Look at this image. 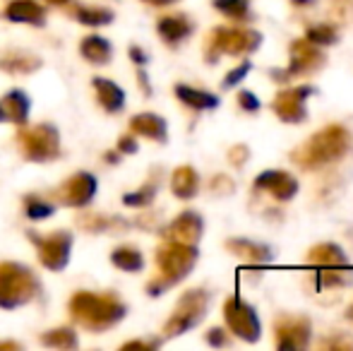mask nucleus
Segmentation results:
<instances>
[{
  "label": "nucleus",
  "instance_id": "obj_1",
  "mask_svg": "<svg viewBox=\"0 0 353 351\" xmlns=\"http://www.w3.org/2000/svg\"><path fill=\"white\" fill-rule=\"evenodd\" d=\"M351 150V132L344 126L334 123L315 135H310L301 147L291 152V161L303 171H320L334 161L344 159Z\"/></svg>",
  "mask_w": 353,
  "mask_h": 351
},
{
  "label": "nucleus",
  "instance_id": "obj_2",
  "mask_svg": "<svg viewBox=\"0 0 353 351\" xmlns=\"http://www.w3.org/2000/svg\"><path fill=\"white\" fill-rule=\"evenodd\" d=\"M157 265H159V279L149 281L147 294L161 296L173 284L183 281L197 265V248L190 243H178V241H166L157 250Z\"/></svg>",
  "mask_w": 353,
  "mask_h": 351
},
{
  "label": "nucleus",
  "instance_id": "obj_3",
  "mask_svg": "<svg viewBox=\"0 0 353 351\" xmlns=\"http://www.w3.org/2000/svg\"><path fill=\"white\" fill-rule=\"evenodd\" d=\"M262 46V34L250 27H216L205 43V58L210 66L221 56H250Z\"/></svg>",
  "mask_w": 353,
  "mask_h": 351
},
{
  "label": "nucleus",
  "instance_id": "obj_4",
  "mask_svg": "<svg viewBox=\"0 0 353 351\" xmlns=\"http://www.w3.org/2000/svg\"><path fill=\"white\" fill-rule=\"evenodd\" d=\"M70 310L77 323L89 330H103L116 325L125 315V305L113 296L77 294L70 301Z\"/></svg>",
  "mask_w": 353,
  "mask_h": 351
},
{
  "label": "nucleus",
  "instance_id": "obj_5",
  "mask_svg": "<svg viewBox=\"0 0 353 351\" xmlns=\"http://www.w3.org/2000/svg\"><path fill=\"white\" fill-rule=\"evenodd\" d=\"M327 63L325 53H322L320 46L310 43L305 37L303 39H293L291 46H288V68H272L270 77L274 82H288V80H298V77H307L312 72L322 70Z\"/></svg>",
  "mask_w": 353,
  "mask_h": 351
},
{
  "label": "nucleus",
  "instance_id": "obj_6",
  "mask_svg": "<svg viewBox=\"0 0 353 351\" xmlns=\"http://www.w3.org/2000/svg\"><path fill=\"white\" fill-rule=\"evenodd\" d=\"M39 291V281L27 267L3 263L0 265V305L3 308H17L27 303Z\"/></svg>",
  "mask_w": 353,
  "mask_h": 351
},
{
  "label": "nucleus",
  "instance_id": "obj_7",
  "mask_svg": "<svg viewBox=\"0 0 353 351\" xmlns=\"http://www.w3.org/2000/svg\"><path fill=\"white\" fill-rule=\"evenodd\" d=\"M207 305H210V294L205 289H190L181 296L171 320L163 325V337H178L188 330L197 328L205 320Z\"/></svg>",
  "mask_w": 353,
  "mask_h": 351
},
{
  "label": "nucleus",
  "instance_id": "obj_8",
  "mask_svg": "<svg viewBox=\"0 0 353 351\" xmlns=\"http://www.w3.org/2000/svg\"><path fill=\"white\" fill-rule=\"evenodd\" d=\"M223 320L228 325V332H233L238 339L248 344L260 342L262 337V323L257 315L255 305H250L241 296H231L223 303Z\"/></svg>",
  "mask_w": 353,
  "mask_h": 351
},
{
  "label": "nucleus",
  "instance_id": "obj_9",
  "mask_svg": "<svg viewBox=\"0 0 353 351\" xmlns=\"http://www.w3.org/2000/svg\"><path fill=\"white\" fill-rule=\"evenodd\" d=\"M317 94V89L312 85H296V87H286L272 101V111L276 113L281 123L288 126H301L307 121V99Z\"/></svg>",
  "mask_w": 353,
  "mask_h": 351
},
{
  "label": "nucleus",
  "instance_id": "obj_10",
  "mask_svg": "<svg viewBox=\"0 0 353 351\" xmlns=\"http://www.w3.org/2000/svg\"><path fill=\"white\" fill-rule=\"evenodd\" d=\"M312 339V323L305 315H276L274 318V344L279 351L307 349Z\"/></svg>",
  "mask_w": 353,
  "mask_h": 351
},
{
  "label": "nucleus",
  "instance_id": "obj_11",
  "mask_svg": "<svg viewBox=\"0 0 353 351\" xmlns=\"http://www.w3.org/2000/svg\"><path fill=\"white\" fill-rule=\"evenodd\" d=\"M19 145H22L24 154L34 161H48L58 154V135L51 126H39L19 135Z\"/></svg>",
  "mask_w": 353,
  "mask_h": 351
},
{
  "label": "nucleus",
  "instance_id": "obj_12",
  "mask_svg": "<svg viewBox=\"0 0 353 351\" xmlns=\"http://www.w3.org/2000/svg\"><path fill=\"white\" fill-rule=\"evenodd\" d=\"M255 190H262V192H270L272 197H274L276 202H288L296 197L298 192V181L293 174H288V171H281V169H270V171H262V174H257L255 178Z\"/></svg>",
  "mask_w": 353,
  "mask_h": 351
},
{
  "label": "nucleus",
  "instance_id": "obj_13",
  "mask_svg": "<svg viewBox=\"0 0 353 351\" xmlns=\"http://www.w3.org/2000/svg\"><path fill=\"white\" fill-rule=\"evenodd\" d=\"M202 231H205L202 217L197 214V212H183V214H178L176 219L168 224V229L163 231V239L197 245V241L202 239Z\"/></svg>",
  "mask_w": 353,
  "mask_h": 351
},
{
  "label": "nucleus",
  "instance_id": "obj_14",
  "mask_svg": "<svg viewBox=\"0 0 353 351\" xmlns=\"http://www.w3.org/2000/svg\"><path fill=\"white\" fill-rule=\"evenodd\" d=\"M70 234H65V231L63 234H51L48 239L39 241V258L48 270H63L68 265V258H70Z\"/></svg>",
  "mask_w": 353,
  "mask_h": 351
},
{
  "label": "nucleus",
  "instance_id": "obj_15",
  "mask_svg": "<svg viewBox=\"0 0 353 351\" xmlns=\"http://www.w3.org/2000/svg\"><path fill=\"white\" fill-rule=\"evenodd\" d=\"M223 248L233 255V258L243 260L248 265H270L274 260V253L267 243L260 241H250V239H228L223 243Z\"/></svg>",
  "mask_w": 353,
  "mask_h": 351
},
{
  "label": "nucleus",
  "instance_id": "obj_16",
  "mask_svg": "<svg viewBox=\"0 0 353 351\" xmlns=\"http://www.w3.org/2000/svg\"><path fill=\"white\" fill-rule=\"evenodd\" d=\"M97 192V178L92 174H77L72 176L65 185L61 188V197L65 205H72V207H82V205H89Z\"/></svg>",
  "mask_w": 353,
  "mask_h": 351
},
{
  "label": "nucleus",
  "instance_id": "obj_17",
  "mask_svg": "<svg viewBox=\"0 0 353 351\" xmlns=\"http://www.w3.org/2000/svg\"><path fill=\"white\" fill-rule=\"evenodd\" d=\"M157 29H159V37H161L168 46H178L183 39H188L195 32V24H192V19L185 17V14H166V17L159 19Z\"/></svg>",
  "mask_w": 353,
  "mask_h": 351
},
{
  "label": "nucleus",
  "instance_id": "obj_18",
  "mask_svg": "<svg viewBox=\"0 0 353 351\" xmlns=\"http://www.w3.org/2000/svg\"><path fill=\"white\" fill-rule=\"evenodd\" d=\"M307 265L312 267H346L349 255L336 243H317L307 250Z\"/></svg>",
  "mask_w": 353,
  "mask_h": 351
},
{
  "label": "nucleus",
  "instance_id": "obj_19",
  "mask_svg": "<svg viewBox=\"0 0 353 351\" xmlns=\"http://www.w3.org/2000/svg\"><path fill=\"white\" fill-rule=\"evenodd\" d=\"M171 190L178 200H190L200 190V176L192 166H178L171 176Z\"/></svg>",
  "mask_w": 353,
  "mask_h": 351
},
{
  "label": "nucleus",
  "instance_id": "obj_20",
  "mask_svg": "<svg viewBox=\"0 0 353 351\" xmlns=\"http://www.w3.org/2000/svg\"><path fill=\"white\" fill-rule=\"evenodd\" d=\"M130 128L137 132V135H144V137H152L157 142H166V135H168V128H166V121L157 113H140L130 121Z\"/></svg>",
  "mask_w": 353,
  "mask_h": 351
},
{
  "label": "nucleus",
  "instance_id": "obj_21",
  "mask_svg": "<svg viewBox=\"0 0 353 351\" xmlns=\"http://www.w3.org/2000/svg\"><path fill=\"white\" fill-rule=\"evenodd\" d=\"M176 97L185 103L188 108H195V111H212L219 106V97L205 89H195L188 85H176Z\"/></svg>",
  "mask_w": 353,
  "mask_h": 351
},
{
  "label": "nucleus",
  "instance_id": "obj_22",
  "mask_svg": "<svg viewBox=\"0 0 353 351\" xmlns=\"http://www.w3.org/2000/svg\"><path fill=\"white\" fill-rule=\"evenodd\" d=\"M94 89H97L99 101H101V106L106 108L108 113L123 111V106H125V92H123L116 82L103 80V77H97V80H94Z\"/></svg>",
  "mask_w": 353,
  "mask_h": 351
},
{
  "label": "nucleus",
  "instance_id": "obj_23",
  "mask_svg": "<svg viewBox=\"0 0 353 351\" xmlns=\"http://www.w3.org/2000/svg\"><path fill=\"white\" fill-rule=\"evenodd\" d=\"M315 284L320 289H344L353 284V270L346 267H317Z\"/></svg>",
  "mask_w": 353,
  "mask_h": 351
},
{
  "label": "nucleus",
  "instance_id": "obj_24",
  "mask_svg": "<svg viewBox=\"0 0 353 351\" xmlns=\"http://www.w3.org/2000/svg\"><path fill=\"white\" fill-rule=\"evenodd\" d=\"M5 17L12 19V22H29V24H41L46 12L39 3L34 0H14V3L8 5L5 10Z\"/></svg>",
  "mask_w": 353,
  "mask_h": 351
},
{
  "label": "nucleus",
  "instance_id": "obj_25",
  "mask_svg": "<svg viewBox=\"0 0 353 351\" xmlns=\"http://www.w3.org/2000/svg\"><path fill=\"white\" fill-rule=\"evenodd\" d=\"M3 111H5V118H10L12 123H24L27 121V113H29L27 94L19 92V89H12V92L5 97Z\"/></svg>",
  "mask_w": 353,
  "mask_h": 351
},
{
  "label": "nucleus",
  "instance_id": "obj_26",
  "mask_svg": "<svg viewBox=\"0 0 353 351\" xmlns=\"http://www.w3.org/2000/svg\"><path fill=\"white\" fill-rule=\"evenodd\" d=\"M305 39L310 43H315V46H320V48L334 46V43L339 41V29H336L334 24H330V22L310 24V27L305 29Z\"/></svg>",
  "mask_w": 353,
  "mask_h": 351
},
{
  "label": "nucleus",
  "instance_id": "obj_27",
  "mask_svg": "<svg viewBox=\"0 0 353 351\" xmlns=\"http://www.w3.org/2000/svg\"><path fill=\"white\" fill-rule=\"evenodd\" d=\"M111 43L106 41V39L101 37H87L82 41V56L87 58V61L92 63H99V66H103V63L111 61Z\"/></svg>",
  "mask_w": 353,
  "mask_h": 351
},
{
  "label": "nucleus",
  "instance_id": "obj_28",
  "mask_svg": "<svg viewBox=\"0 0 353 351\" xmlns=\"http://www.w3.org/2000/svg\"><path fill=\"white\" fill-rule=\"evenodd\" d=\"M111 263L123 272H140L144 267V258L137 248H128V245H123V248L113 250Z\"/></svg>",
  "mask_w": 353,
  "mask_h": 351
},
{
  "label": "nucleus",
  "instance_id": "obj_29",
  "mask_svg": "<svg viewBox=\"0 0 353 351\" xmlns=\"http://www.w3.org/2000/svg\"><path fill=\"white\" fill-rule=\"evenodd\" d=\"M212 5L216 12H221L228 19H236V22L250 19V3L248 0H212Z\"/></svg>",
  "mask_w": 353,
  "mask_h": 351
},
{
  "label": "nucleus",
  "instance_id": "obj_30",
  "mask_svg": "<svg viewBox=\"0 0 353 351\" xmlns=\"http://www.w3.org/2000/svg\"><path fill=\"white\" fill-rule=\"evenodd\" d=\"M74 17L82 24H89V27H101V24H108L113 19L111 10L103 8H89V5H82L79 10H74Z\"/></svg>",
  "mask_w": 353,
  "mask_h": 351
},
{
  "label": "nucleus",
  "instance_id": "obj_31",
  "mask_svg": "<svg viewBox=\"0 0 353 351\" xmlns=\"http://www.w3.org/2000/svg\"><path fill=\"white\" fill-rule=\"evenodd\" d=\"M157 188H159V183H147L144 188H140L137 192H128L125 197H123V202H125L128 207H144V205H149V202L157 197Z\"/></svg>",
  "mask_w": 353,
  "mask_h": 351
},
{
  "label": "nucleus",
  "instance_id": "obj_32",
  "mask_svg": "<svg viewBox=\"0 0 353 351\" xmlns=\"http://www.w3.org/2000/svg\"><path fill=\"white\" fill-rule=\"evenodd\" d=\"M41 342L48 344V347H68V349H72L74 344H77V337H74V332H70V330H53V332L43 334Z\"/></svg>",
  "mask_w": 353,
  "mask_h": 351
},
{
  "label": "nucleus",
  "instance_id": "obj_33",
  "mask_svg": "<svg viewBox=\"0 0 353 351\" xmlns=\"http://www.w3.org/2000/svg\"><path fill=\"white\" fill-rule=\"evenodd\" d=\"M250 70H252V63L243 61L241 66H236V68H233V70H228L226 75H223L221 87H223V89H233V87H238L243 80H245L248 75H250Z\"/></svg>",
  "mask_w": 353,
  "mask_h": 351
},
{
  "label": "nucleus",
  "instance_id": "obj_34",
  "mask_svg": "<svg viewBox=\"0 0 353 351\" xmlns=\"http://www.w3.org/2000/svg\"><path fill=\"white\" fill-rule=\"evenodd\" d=\"M56 207L48 205V202L39 200V197H29L27 200V217L29 219H46V217L53 214Z\"/></svg>",
  "mask_w": 353,
  "mask_h": 351
},
{
  "label": "nucleus",
  "instance_id": "obj_35",
  "mask_svg": "<svg viewBox=\"0 0 353 351\" xmlns=\"http://www.w3.org/2000/svg\"><path fill=\"white\" fill-rule=\"evenodd\" d=\"M236 101L245 113H257L262 108V101L257 99V94L250 92V89H241V92H238V97H236Z\"/></svg>",
  "mask_w": 353,
  "mask_h": 351
},
{
  "label": "nucleus",
  "instance_id": "obj_36",
  "mask_svg": "<svg viewBox=\"0 0 353 351\" xmlns=\"http://www.w3.org/2000/svg\"><path fill=\"white\" fill-rule=\"evenodd\" d=\"M210 188H212V192H216V195H233L236 192V183H233V178H228V176H214L212 178V183H210Z\"/></svg>",
  "mask_w": 353,
  "mask_h": 351
},
{
  "label": "nucleus",
  "instance_id": "obj_37",
  "mask_svg": "<svg viewBox=\"0 0 353 351\" xmlns=\"http://www.w3.org/2000/svg\"><path fill=\"white\" fill-rule=\"evenodd\" d=\"M320 347H325V349H353V337H349L346 332H334L332 337L322 339Z\"/></svg>",
  "mask_w": 353,
  "mask_h": 351
},
{
  "label": "nucleus",
  "instance_id": "obj_38",
  "mask_svg": "<svg viewBox=\"0 0 353 351\" xmlns=\"http://www.w3.org/2000/svg\"><path fill=\"white\" fill-rule=\"evenodd\" d=\"M205 342L210 347H231V334L223 328H212L210 332L205 334Z\"/></svg>",
  "mask_w": 353,
  "mask_h": 351
},
{
  "label": "nucleus",
  "instance_id": "obj_39",
  "mask_svg": "<svg viewBox=\"0 0 353 351\" xmlns=\"http://www.w3.org/2000/svg\"><path fill=\"white\" fill-rule=\"evenodd\" d=\"M248 159H250V147L248 145H233L231 150H228V161H231L233 166H245Z\"/></svg>",
  "mask_w": 353,
  "mask_h": 351
},
{
  "label": "nucleus",
  "instance_id": "obj_40",
  "mask_svg": "<svg viewBox=\"0 0 353 351\" xmlns=\"http://www.w3.org/2000/svg\"><path fill=\"white\" fill-rule=\"evenodd\" d=\"M118 150L128 152V154H135V152H137V140H132V137H121V142H118Z\"/></svg>",
  "mask_w": 353,
  "mask_h": 351
},
{
  "label": "nucleus",
  "instance_id": "obj_41",
  "mask_svg": "<svg viewBox=\"0 0 353 351\" xmlns=\"http://www.w3.org/2000/svg\"><path fill=\"white\" fill-rule=\"evenodd\" d=\"M130 58L137 63V66H144V63L149 61V58H147V53H144L140 46H132V48H130Z\"/></svg>",
  "mask_w": 353,
  "mask_h": 351
},
{
  "label": "nucleus",
  "instance_id": "obj_42",
  "mask_svg": "<svg viewBox=\"0 0 353 351\" xmlns=\"http://www.w3.org/2000/svg\"><path fill=\"white\" fill-rule=\"evenodd\" d=\"M291 5L293 8H312V5H317V0H291Z\"/></svg>",
  "mask_w": 353,
  "mask_h": 351
},
{
  "label": "nucleus",
  "instance_id": "obj_43",
  "mask_svg": "<svg viewBox=\"0 0 353 351\" xmlns=\"http://www.w3.org/2000/svg\"><path fill=\"white\" fill-rule=\"evenodd\" d=\"M144 3L157 5V8H163V5H173V3H178V0H144Z\"/></svg>",
  "mask_w": 353,
  "mask_h": 351
},
{
  "label": "nucleus",
  "instance_id": "obj_44",
  "mask_svg": "<svg viewBox=\"0 0 353 351\" xmlns=\"http://www.w3.org/2000/svg\"><path fill=\"white\" fill-rule=\"evenodd\" d=\"M140 82H142V89L147 94H152V87H149V80H147V75H144V72H140Z\"/></svg>",
  "mask_w": 353,
  "mask_h": 351
},
{
  "label": "nucleus",
  "instance_id": "obj_45",
  "mask_svg": "<svg viewBox=\"0 0 353 351\" xmlns=\"http://www.w3.org/2000/svg\"><path fill=\"white\" fill-rule=\"evenodd\" d=\"M346 318H349L351 323H353V303L349 305V308H346Z\"/></svg>",
  "mask_w": 353,
  "mask_h": 351
},
{
  "label": "nucleus",
  "instance_id": "obj_46",
  "mask_svg": "<svg viewBox=\"0 0 353 351\" xmlns=\"http://www.w3.org/2000/svg\"><path fill=\"white\" fill-rule=\"evenodd\" d=\"M0 121H5V111H3V106H0Z\"/></svg>",
  "mask_w": 353,
  "mask_h": 351
},
{
  "label": "nucleus",
  "instance_id": "obj_47",
  "mask_svg": "<svg viewBox=\"0 0 353 351\" xmlns=\"http://www.w3.org/2000/svg\"><path fill=\"white\" fill-rule=\"evenodd\" d=\"M48 3H68V0H48Z\"/></svg>",
  "mask_w": 353,
  "mask_h": 351
}]
</instances>
